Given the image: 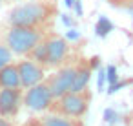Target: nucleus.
Segmentation results:
<instances>
[{
  "mask_svg": "<svg viewBox=\"0 0 133 126\" xmlns=\"http://www.w3.org/2000/svg\"><path fill=\"white\" fill-rule=\"evenodd\" d=\"M57 15V8L48 0H31L15 6L9 15V26H22V28H46L53 17Z\"/></svg>",
  "mask_w": 133,
  "mask_h": 126,
  "instance_id": "1",
  "label": "nucleus"
},
{
  "mask_svg": "<svg viewBox=\"0 0 133 126\" xmlns=\"http://www.w3.org/2000/svg\"><path fill=\"white\" fill-rule=\"evenodd\" d=\"M48 35L46 28H22V26H9L6 33V46L11 49L13 55L28 57L29 51Z\"/></svg>",
  "mask_w": 133,
  "mask_h": 126,
  "instance_id": "2",
  "label": "nucleus"
},
{
  "mask_svg": "<svg viewBox=\"0 0 133 126\" xmlns=\"http://www.w3.org/2000/svg\"><path fill=\"white\" fill-rule=\"evenodd\" d=\"M89 100H91V91L88 88L82 91H68L62 97L53 100L49 111L71 117V119H82L89 108Z\"/></svg>",
  "mask_w": 133,
  "mask_h": 126,
  "instance_id": "3",
  "label": "nucleus"
},
{
  "mask_svg": "<svg viewBox=\"0 0 133 126\" xmlns=\"http://www.w3.org/2000/svg\"><path fill=\"white\" fill-rule=\"evenodd\" d=\"M53 100H55V97H53L46 79L24 91V106L31 111H49Z\"/></svg>",
  "mask_w": 133,
  "mask_h": 126,
  "instance_id": "4",
  "label": "nucleus"
},
{
  "mask_svg": "<svg viewBox=\"0 0 133 126\" xmlns=\"http://www.w3.org/2000/svg\"><path fill=\"white\" fill-rule=\"evenodd\" d=\"M77 68H78V62L77 64H64V66L57 68V71L46 79V82L49 84V90H51V93H53L55 99L62 97L64 93H68L71 90Z\"/></svg>",
  "mask_w": 133,
  "mask_h": 126,
  "instance_id": "5",
  "label": "nucleus"
},
{
  "mask_svg": "<svg viewBox=\"0 0 133 126\" xmlns=\"http://www.w3.org/2000/svg\"><path fill=\"white\" fill-rule=\"evenodd\" d=\"M48 42V62H46V70H57L60 66L66 64L68 55H69V44L64 37L55 35V33H48L46 37Z\"/></svg>",
  "mask_w": 133,
  "mask_h": 126,
  "instance_id": "6",
  "label": "nucleus"
},
{
  "mask_svg": "<svg viewBox=\"0 0 133 126\" xmlns=\"http://www.w3.org/2000/svg\"><path fill=\"white\" fill-rule=\"evenodd\" d=\"M24 104L22 88H0V117L13 119Z\"/></svg>",
  "mask_w": 133,
  "mask_h": 126,
  "instance_id": "7",
  "label": "nucleus"
},
{
  "mask_svg": "<svg viewBox=\"0 0 133 126\" xmlns=\"http://www.w3.org/2000/svg\"><path fill=\"white\" fill-rule=\"evenodd\" d=\"M17 66H18V73H20V86L24 90L35 86L46 79V68L37 64L31 59H24V60L17 62Z\"/></svg>",
  "mask_w": 133,
  "mask_h": 126,
  "instance_id": "8",
  "label": "nucleus"
},
{
  "mask_svg": "<svg viewBox=\"0 0 133 126\" xmlns=\"http://www.w3.org/2000/svg\"><path fill=\"white\" fill-rule=\"evenodd\" d=\"M0 88H22L17 62H9L4 68H0Z\"/></svg>",
  "mask_w": 133,
  "mask_h": 126,
  "instance_id": "9",
  "label": "nucleus"
},
{
  "mask_svg": "<svg viewBox=\"0 0 133 126\" xmlns=\"http://www.w3.org/2000/svg\"><path fill=\"white\" fill-rule=\"evenodd\" d=\"M40 119H42L44 126H80L78 119H71V117H66L60 113H49V115H44Z\"/></svg>",
  "mask_w": 133,
  "mask_h": 126,
  "instance_id": "10",
  "label": "nucleus"
},
{
  "mask_svg": "<svg viewBox=\"0 0 133 126\" xmlns=\"http://www.w3.org/2000/svg\"><path fill=\"white\" fill-rule=\"evenodd\" d=\"M13 62V53L6 44H0V68H4L6 64Z\"/></svg>",
  "mask_w": 133,
  "mask_h": 126,
  "instance_id": "11",
  "label": "nucleus"
},
{
  "mask_svg": "<svg viewBox=\"0 0 133 126\" xmlns=\"http://www.w3.org/2000/svg\"><path fill=\"white\" fill-rule=\"evenodd\" d=\"M22 126H44V122H42V119H38V117H31V119H28Z\"/></svg>",
  "mask_w": 133,
  "mask_h": 126,
  "instance_id": "12",
  "label": "nucleus"
},
{
  "mask_svg": "<svg viewBox=\"0 0 133 126\" xmlns=\"http://www.w3.org/2000/svg\"><path fill=\"white\" fill-rule=\"evenodd\" d=\"M111 4H117V6H126L128 8V4L126 2H129V4H133V0H109Z\"/></svg>",
  "mask_w": 133,
  "mask_h": 126,
  "instance_id": "13",
  "label": "nucleus"
},
{
  "mask_svg": "<svg viewBox=\"0 0 133 126\" xmlns=\"http://www.w3.org/2000/svg\"><path fill=\"white\" fill-rule=\"evenodd\" d=\"M9 124V119H6V117H0V126H8Z\"/></svg>",
  "mask_w": 133,
  "mask_h": 126,
  "instance_id": "14",
  "label": "nucleus"
},
{
  "mask_svg": "<svg viewBox=\"0 0 133 126\" xmlns=\"http://www.w3.org/2000/svg\"><path fill=\"white\" fill-rule=\"evenodd\" d=\"M8 126H15V124H13V122H11V121H9V124H8Z\"/></svg>",
  "mask_w": 133,
  "mask_h": 126,
  "instance_id": "15",
  "label": "nucleus"
},
{
  "mask_svg": "<svg viewBox=\"0 0 133 126\" xmlns=\"http://www.w3.org/2000/svg\"><path fill=\"white\" fill-rule=\"evenodd\" d=\"M9 2H20V0H9Z\"/></svg>",
  "mask_w": 133,
  "mask_h": 126,
  "instance_id": "16",
  "label": "nucleus"
},
{
  "mask_svg": "<svg viewBox=\"0 0 133 126\" xmlns=\"http://www.w3.org/2000/svg\"><path fill=\"white\" fill-rule=\"evenodd\" d=\"M0 4H2V0H0Z\"/></svg>",
  "mask_w": 133,
  "mask_h": 126,
  "instance_id": "17",
  "label": "nucleus"
}]
</instances>
